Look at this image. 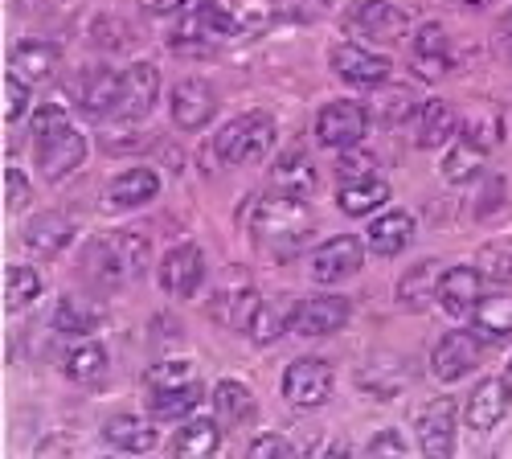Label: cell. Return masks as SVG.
<instances>
[{
    "label": "cell",
    "mask_w": 512,
    "mask_h": 459,
    "mask_svg": "<svg viewBox=\"0 0 512 459\" xmlns=\"http://www.w3.org/2000/svg\"><path fill=\"white\" fill-rule=\"evenodd\" d=\"M271 144H275V123H271V115H263V111H246V115L230 119L226 128L218 132V140H213V148H218L222 164H234V169H238V164H259V160H267Z\"/></svg>",
    "instance_id": "obj_1"
},
{
    "label": "cell",
    "mask_w": 512,
    "mask_h": 459,
    "mask_svg": "<svg viewBox=\"0 0 512 459\" xmlns=\"http://www.w3.org/2000/svg\"><path fill=\"white\" fill-rule=\"evenodd\" d=\"M250 210L259 214V222H250L254 238H259L267 250H275V255H291V246L300 238H308V218L300 214V201L271 193L267 201H250Z\"/></svg>",
    "instance_id": "obj_2"
},
{
    "label": "cell",
    "mask_w": 512,
    "mask_h": 459,
    "mask_svg": "<svg viewBox=\"0 0 512 459\" xmlns=\"http://www.w3.org/2000/svg\"><path fill=\"white\" fill-rule=\"evenodd\" d=\"M345 29L353 37H369V41H381V46H394V41L406 37L410 17H406V9L394 5V0H357V5L345 13Z\"/></svg>",
    "instance_id": "obj_3"
},
{
    "label": "cell",
    "mask_w": 512,
    "mask_h": 459,
    "mask_svg": "<svg viewBox=\"0 0 512 459\" xmlns=\"http://www.w3.org/2000/svg\"><path fill=\"white\" fill-rule=\"evenodd\" d=\"M353 316V300L349 296H308L291 308L287 316V332L295 337H328V332H340Z\"/></svg>",
    "instance_id": "obj_4"
},
{
    "label": "cell",
    "mask_w": 512,
    "mask_h": 459,
    "mask_svg": "<svg viewBox=\"0 0 512 459\" xmlns=\"http://www.w3.org/2000/svg\"><path fill=\"white\" fill-rule=\"evenodd\" d=\"M37 169L46 173V181H62L66 173H74L82 160H87V140L74 123H62L54 132H41L37 136Z\"/></svg>",
    "instance_id": "obj_5"
},
{
    "label": "cell",
    "mask_w": 512,
    "mask_h": 459,
    "mask_svg": "<svg viewBox=\"0 0 512 459\" xmlns=\"http://www.w3.org/2000/svg\"><path fill=\"white\" fill-rule=\"evenodd\" d=\"M365 128H369V111L361 103H353V99H336L316 115V140L324 148H336V152L357 148Z\"/></svg>",
    "instance_id": "obj_6"
},
{
    "label": "cell",
    "mask_w": 512,
    "mask_h": 459,
    "mask_svg": "<svg viewBox=\"0 0 512 459\" xmlns=\"http://www.w3.org/2000/svg\"><path fill=\"white\" fill-rule=\"evenodd\" d=\"M361 263H365V242L353 238V234H340V238L320 242L308 255V275L316 283H340V279L357 275Z\"/></svg>",
    "instance_id": "obj_7"
},
{
    "label": "cell",
    "mask_w": 512,
    "mask_h": 459,
    "mask_svg": "<svg viewBox=\"0 0 512 459\" xmlns=\"http://www.w3.org/2000/svg\"><path fill=\"white\" fill-rule=\"evenodd\" d=\"M332 394V365L324 357H300V361H291L287 373H283V398L291 406H324Z\"/></svg>",
    "instance_id": "obj_8"
},
{
    "label": "cell",
    "mask_w": 512,
    "mask_h": 459,
    "mask_svg": "<svg viewBox=\"0 0 512 459\" xmlns=\"http://www.w3.org/2000/svg\"><path fill=\"white\" fill-rule=\"evenodd\" d=\"M328 62H332V70L345 78V82H353V87H369V91L386 87L390 74H394V62L386 54H369L365 46H353V41L336 46L328 54Z\"/></svg>",
    "instance_id": "obj_9"
},
{
    "label": "cell",
    "mask_w": 512,
    "mask_h": 459,
    "mask_svg": "<svg viewBox=\"0 0 512 459\" xmlns=\"http://www.w3.org/2000/svg\"><path fill=\"white\" fill-rule=\"evenodd\" d=\"M119 91H123V74H115L111 66H87L78 78H74V99L78 107L103 119V115H115L119 107Z\"/></svg>",
    "instance_id": "obj_10"
},
{
    "label": "cell",
    "mask_w": 512,
    "mask_h": 459,
    "mask_svg": "<svg viewBox=\"0 0 512 459\" xmlns=\"http://www.w3.org/2000/svg\"><path fill=\"white\" fill-rule=\"evenodd\" d=\"M201 279H205V255H201L193 242L173 246V250H168V255L160 259V287L168 291V296L189 300L193 291L201 287Z\"/></svg>",
    "instance_id": "obj_11"
},
{
    "label": "cell",
    "mask_w": 512,
    "mask_h": 459,
    "mask_svg": "<svg viewBox=\"0 0 512 459\" xmlns=\"http://www.w3.org/2000/svg\"><path fill=\"white\" fill-rule=\"evenodd\" d=\"M414 431H418L422 455L447 459L455 451V402L451 398H439L431 406H422L418 419H414Z\"/></svg>",
    "instance_id": "obj_12"
},
{
    "label": "cell",
    "mask_w": 512,
    "mask_h": 459,
    "mask_svg": "<svg viewBox=\"0 0 512 459\" xmlns=\"http://www.w3.org/2000/svg\"><path fill=\"white\" fill-rule=\"evenodd\" d=\"M218 111V91L205 78H185L173 87V123L181 132H197Z\"/></svg>",
    "instance_id": "obj_13"
},
{
    "label": "cell",
    "mask_w": 512,
    "mask_h": 459,
    "mask_svg": "<svg viewBox=\"0 0 512 459\" xmlns=\"http://www.w3.org/2000/svg\"><path fill=\"white\" fill-rule=\"evenodd\" d=\"M476 361H480V337H472V332H447L431 353V369H435L439 382L467 378V373L476 369Z\"/></svg>",
    "instance_id": "obj_14"
},
{
    "label": "cell",
    "mask_w": 512,
    "mask_h": 459,
    "mask_svg": "<svg viewBox=\"0 0 512 459\" xmlns=\"http://www.w3.org/2000/svg\"><path fill=\"white\" fill-rule=\"evenodd\" d=\"M156 95H160V70L152 62H136L132 70L123 74V91H119L115 115L119 119H144L152 111Z\"/></svg>",
    "instance_id": "obj_15"
},
{
    "label": "cell",
    "mask_w": 512,
    "mask_h": 459,
    "mask_svg": "<svg viewBox=\"0 0 512 459\" xmlns=\"http://www.w3.org/2000/svg\"><path fill=\"white\" fill-rule=\"evenodd\" d=\"M508 398H512V386H508L504 378H484V382L472 390V398H467V406H463L467 427H472V431H492V427H500V419L508 414Z\"/></svg>",
    "instance_id": "obj_16"
},
{
    "label": "cell",
    "mask_w": 512,
    "mask_h": 459,
    "mask_svg": "<svg viewBox=\"0 0 512 459\" xmlns=\"http://www.w3.org/2000/svg\"><path fill=\"white\" fill-rule=\"evenodd\" d=\"M410 70H414L418 78H426V82H435V78H443V74L451 70V50H447L443 25L426 21V25L418 29L414 46H410Z\"/></svg>",
    "instance_id": "obj_17"
},
{
    "label": "cell",
    "mask_w": 512,
    "mask_h": 459,
    "mask_svg": "<svg viewBox=\"0 0 512 459\" xmlns=\"http://www.w3.org/2000/svg\"><path fill=\"white\" fill-rule=\"evenodd\" d=\"M21 238H25V246L33 250V255H41V259H54V255H62V250L70 246L74 226H70V218H66V214L46 210V214H33V218L25 222Z\"/></svg>",
    "instance_id": "obj_18"
},
{
    "label": "cell",
    "mask_w": 512,
    "mask_h": 459,
    "mask_svg": "<svg viewBox=\"0 0 512 459\" xmlns=\"http://www.w3.org/2000/svg\"><path fill=\"white\" fill-rule=\"evenodd\" d=\"M480 267H451L439 279V308L447 316H467L480 304Z\"/></svg>",
    "instance_id": "obj_19"
},
{
    "label": "cell",
    "mask_w": 512,
    "mask_h": 459,
    "mask_svg": "<svg viewBox=\"0 0 512 459\" xmlns=\"http://www.w3.org/2000/svg\"><path fill=\"white\" fill-rule=\"evenodd\" d=\"M439 279H443V271H439L435 259L414 263V267L398 279V304H402L406 312H426L431 304H439Z\"/></svg>",
    "instance_id": "obj_20"
},
{
    "label": "cell",
    "mask_w": 512,
    "mask_h": 459,
    "mask_svg": "<svg viewBox=\"0 0 512 459\" xmlns=\"http://www.w3.org/2000/svg\"><path fill=\"white\" fill-rule=\"evenodd\" d=\"M316 189V169L304 152H283L271 164V193L291 197V201H304Z\"/></svg>",
    "instance_id": "obj_21"
},
{
    "label": "cell",
    "mask_w": 512,
    "mask_h": 459,
    "mask_svg": "<svg viewBox=\"0 0 512 459\" xmlns=\"http://www.w3.org/2000/svg\"><path fill=\"white\" fill-rule=\"evenodd\" d=\"M410 238H414V218L406 210H390V214H381V218L369 222L365 246L373 250V255L394 259V255H402V250L410 246Z\"/></svg>",
    "instance_id": "obj_22"
},
{
    "label": "cell",
    "mask_w": 512,
    "mask_h": 459,
    "mask_svg": "<svg viewBox=\"0 0 512 459\" xmlns=\"http://www.w3.org/2000/svg\"><path fill=\"white\" fill-rule=\"evenodd\" d=\"M58 70V46L54 41H17L9 50V74L25 82H46Z\"/></svg>",
    "instance_id": "obj_23"
},
{
    "label": "cell",
    "mask_w": 512,
    "mask_h": 459,
    "mask_svg": "<svg viewBox=\"0 0 512 459\" xmlns=\"http://www.w3.org/2000/svg\"><path fill=\"white\" fill-rule=\"evenodd\" d=\"M472 328L480 341H512V296L508 291H496V296H480L476 312H472Z\"/></svg>",
    "instance_id": "obj_24"
},
{
    "label": "cell",
    "mask_w": 512,
    "mask_h": 459,
    "mask_svg": "<svg viewBox=\"0 0 512 459\" xmlns=\"http://www.w3.org/2000/svg\"><path fill=\"white\" fill-rule=\"evenodd\" d=\"M156 193H160V177L152 169H127L107 185V205H115V210H136V205L156 201Z\"/></svg>",
    "instance_id": "obj_25"
},
{
    "label": "cell",
    "mask_w": 512,
    "mask_h": 459,
    "mask_svg": "<svg viewBox=\"0 0 512 459\" xmlns=\"http://www.w3.org/2000/svg\"><path fill=\"white\" fill-rule=\"evenodd\" d=\"M455 128H459L455 107H451L447 99H431V103H422V111H418L414 144H418V148H439V144H447V140L455 136Z\"/></svg>",
    "instance_id": "obj_26"
},
{
    "label": "cell",
    "mask_w": 512,
    "mask_h": 459,
    "mask_svg": "<svg viewBox=\"0 0 512 459\" xmlns=\"http://www.w3.org/2000/svg\"><path fill=\"white\" fill-rule=\"evenodd\" d=\"M103 443H111L115 451H127V455H140V451L156 447V431H152V423L136 419V414H115V419L103 423Z\"/></svg>",
    "instance_id": "obj_27"
},
{
    "label": "cell",
    "mask_w": 512,
    "mask_h": 459,
    "mask_svg": "<svg viewBox=\"0 0 512 459\" xmlns=\"http://www.w3.org/2000/svg\"><path fill=\"white\" fill-rule=\"evenodd\" d=\"M82 267H87L91 279H99V283H107V287H115V283H123L127 275H132V271H127V255H123L119 238H115V242L95 238V242L87 246V255H82Z\"/></svg>",
    "instance_id": "obj_28"
},
{
    "label": "cell",
    "mask_w": 512,
    "mask_h": 459,
    "mask_svg": "<svg viewBox=\"0 0 512 459\" xmlns=\"http://www.w3.org/2000/svg\"><path fill=\"white\" fill-rule=\"evenodd\" d=\"M390 201V185L377 181V177H365V181H345L336 193V205L345 210L349 218H365L373 210H381V205Z\"/></svg>",
    "instance_id": "obj_29"
},
{
    "label": "cell",
    "mask_w": 512,
    "mask_h": 459,
    "mask_svg": "<svg viewBox=\"0 0 512 459\" xmlns=\"http://www.w3.org/2000/svg\"><path fill=\"white\" fill-rule=\"evenodd\" d=\"M103 308L87 296H66L58 300V312H54V328L58 332H74V337H87V332H95L103 324Z\"/></svg>",
    "instance_id": "obj_30"
},
{
    "label": "cell",
    "mask_w": 512,
    "mask_h": 459,
    "mask_svg": "<svg viewBox=\"0 0 512 459\" xmlns=\"http://www.w3.org/2000/svg\"><path fill=\"white\" fill-rule=\"evenodd\" d=\"M218 447H222V431H218V423H213V419H189V423L177 431V439H173V451H177L181 459L218 455Z\"/></svg>",
    "instance_id": "obj_31"
},
{
    "label": "cell",
    "mask_w": 512,
    "mask_h": 459,
    "mask_svg": "<svg viewBox=\"0 0 512 459\" xmlns=\"http://www.w3.org/2000/svg\"><path fill=\"white\" fill-rule=\"evenodd\" d=\"M205 390L197 382H185V386H164V390H152V414L164 423L173 419H185V414H193L201 406Z\"/></svg>",
    "instance_id": "obj_32"
},
{
    "label": "cell",
    "mask_w": 512,
    "mask_h": 459,
    "mask_svg": "<svg viewBox=\"0 0 512 459\" xmlns=\"http://www.w3.org/2000/svg\"><path fill=\"white\" fill-rule=\"evenodd\" d=\"M259 308H263L259 291L242 283L238 291H226V296H218V304H213V316H218L222 324H230V328H238V332H246L250 320L259 316Z\"/></svg>",
    "instance_id": "obj_33"
},
{
    "label": "cell",
    "mask_w": 512,
    "mask_h": 459,
    "mask_svg": "<svg viewBox=\"0 0 512 459\" xmlns=\"http://www.w3.org/2000/svg\"><path fill=\"white\" fill-rule=\"evenodd\" d=\"M66 378L70 382H78V386H91V382H99L103 373H107V349L103 345H95V341H87V345H74L70 353H66Z\"/></svg>",
    "instance_id": "obj_34"
},
{
    "label": "cell",
    "mask_w": 512,
    "mask_h": 459,
    "mask_svg": "<svg viewBox=\"0 0 512 459\" xmlns=\"http://www.w3.org/2000/svg\"><path fill=\"white\" fill-rule=\"evenodd\" d=\"M459 132H463V140H472L476 148H496L500 140H504V119L492 111V107H476V111H467L463 115V123H459Z\"/></svg>",
    "instance_id": "obj_35"
},
{
    "label": "cell",
    "mask_w": 512,
    "mask_h": 459,
    "mask_svg": "<svg viewBox=\"0 0 512 459\" xmlns=\"http://www.w3.org/2000/svg\"><path fill=\"white\" fill-rule=\"evenodd\" d=\"M480 169H484V148H476L472 140H463V136H459V144L443 156V177H447L451 185H467Z\"/></svg>",
    "instance_id": "obj_36"
},
{
    "label": "cell",
    "mask_w": 512,
    "mask_h": 459,
    "mask_svg": "<svg viewBox=\"0 0 512 459\" xmlns=\"http://www.w3.org/2000/svg\"><path fill=\"white\" fill-rule=\"evenodd\" d=\"M41 296V275L33 267H9L5 271V308L21 312Z\"/></svg>",
    "instance_id": "obj_37"
},
{
    "label": "cell",
    "mask_w": 512,
    "mask_h": 459,
    "mask_svg": "<svg viewBox=\"0 0 512 459\" xmlns=\"http://www.w3.org/2000/svg\"><path fill=\"white\" fill-rule=\"evenodd\" d=\"M213 406H218V414L230 423H246L254 414V398L242 382H218V390H213Z\"/></svg>",
    "instance_id": "obj_38"
},
{
    "label": "cell",
    "mask_w": 512,
    "mask_h": 459,
    "mask_svg": "<svg viewBox=\"0 0 512 459\" xmlns=\"http://www.w3.org/2000/svg\"><path fill=\"white\" fill-rule=\"evenodd\" d=\"M271 13H275L279 21L312 25V21L328 17V0H271Z\"/></svg>",
    "instance_id": "obj_39"
},
{
    "label": "cell",
    "mask_w": 512,
    "mask_h": 459,
    "mask_svg": "<svg viewBox=\"0 0 512 459\" xmlns=\"http://www.w3.org/2000/svg\"><path fill=\"white\" fill-rule=\"evenodd\" d=\"M410 111H414V91L410 87H390V91H381V99L373 103V115L381 123H402Z\"/></svg>",
    "instance_id": "obj_40"
},
{
    "label": "cell",
    "mask_w": 512,
    "mask_h": 459,
    "mask_svg": "<svg viewBox=\"0 0 512 459\" xmlns=\"http://www.w3.org/2000/svg\"><path fill=\"white\" fill-rule=\"evenodd\" d=\"M476 267L492 283H512V246H484L476 255Z\"/></svg>",
    "instance_id": "obj_41"
},
{
    "label": "cell",
    "mask_w": 512,
    "mask_h": 459,
    "mask_svg": "<svg viewBox=\"0 0 512 459\" xmlns=\"http://www.w3.org/2000/svg\"><path fill=\"white\" fill-rule=\"evenodd\" d=\"M144 382H148V390L185 386V382H193V365H189V361H160V365H152V369L144 373Z\"/></svg>",
    "instance_id": "obj_42"
},
{
    "label": "cell",
    "mask_w": 512,
    "mask_h": 459,
    "mask_svg": "<svg viewBox=\"0 0 512 459\" xmlns=\"http://www.w3.org/2000/svg\"><path fill=\"white\" fill-rule=\"evenodd\" d=\"M373 169H377V156L361 152V148H345V152H340V160H336L340 181H365V177H373Z\"/></svg>",
    "instance_id": "obj_43"
},
{
    "label": "cell",
    "mask_w": 512,
    "mask_h": 459,
    "mask_svg": "<svg viewBox=\"0 0 512 459\" xmlns=\"http://www.w3.org/2000/svg\"><path fill=\"white\" fill-rule=\"evenodd\" d=\"M127 37H132V29H127L119 17H99L91 25V41H95V46H103V50H123Z\"/></svg>",
    "instance_id": "obj_44"
},
{
    "label": "cell",
    "mask_w": 512,
    "mask_h": 459,
    "mask_svg": "<svg viewBox=\"0 0 512 459\" xmlns=\"http://www.w3.org/2000/svg\"><path fill=\"white\" fill-rule=\"evenodd\" d=\"M246 332H250V341H254V345H271V341H279V337H283V316H279L275 308H267V304H263V308H259V316L250 320V328H246Z\"/></svg>",
    "instance_id": "obj_45"
},
{
    "label": "cell",
    "mask_w": 512,
    "mask_h": 459,
    "mask_svg": "<svg viewBox=\"0 0 512 459\" xmlns=\"http://www.w3.org/2000/svg\"><path fill=\"white\" fill-rule=\"evenodd\" d=\"M29 111V82L17 74H5V119L17 123Z\"/></svg>",
    "instance_id": "obj_46"
},
{
    "label": "cell",
    "mask_w": 512,
    "mask_h": 459,
    "mask_svg": "<svg viewBox=\"0 0 512 459\" xmlns=\"http://www.w3.org/2000/svg\"><path fill=\"white\" fill-rule=\"evenodd\" d=\"M25 201H29V181H25V173L21 169H5V210L9 214H17V210H25Z\"/></svg>",
    "instance_id": "obj_47"
},
{
    "label": "cell",
    "mask_w": 512,
    "mask_h": 459,
    "mask_svg": "<svg viewBox=\"0 0 512 459\" xmlns=\"http://www.w3.org/2000/svg\"><path fill=\"white\" fill-rule=\"evenodd\" d=\"M119 246H123V255H127V271H132V275H144V271H148V238H140V234H123Z\"/></svg>",
    "instance_id": "obj_48"
},
{
    "label": "cell",
    "mask_w": 512,
    "mask_h": 459,
    "mask_svg": "<svg viewBox=\"0 0 512 459\" xmlns=\"http://www.w3.org/2000/svg\"><path fill=\"white\" fill-rule=\"evenodd\" d=\"M504 193H508L504 177H488V181H484V193L476 197V218H488V214H496L500 205H504Z\"/></svg>",
    "instance_id": "obj_49"
},
{
    "label": "cell",
    "mask_w": 512,
    "mask_h": 459,
    "mask_svg": "<svg viewBox=\"0 0 512 459\" xmlns=\"http://www.w3.org/2000/svg\"><path fill=\"white\" fill-rule=\"evenodd\" d=\"M250 455L254 459H267V455H279V459H291V455H300L287 439H279V435H263V439H254L250 443Z\"/></svg>",
    "instance_id": "obj_50"
},
{
    "label": "cell",
    "mask_w": 512,
    "mask_h": 459,
    "mask_svg": "<svg viewBox=\"0 0 512 459\" xmlns=\"http://www.w3.org/2000/svg\"><path fill=\"white\" fill-rule=\"evenodd\" d=\"M369 455H406V439L398 435V431H381L377 439H369V447H365Z\"/></svg>",
    "instance_id": "obj_51"
},
{
    "label": "cell",
    "mask_w": 512,
    "mask_h": 459,
    "mask_svg": "<svg viewBox=\"0 0 512 459\" xmlns=\"http://www.w3.org/2000/svg\"><path fill=\"white\" fill-rule=\"evenodd\" d=\"M496 54L500 58H512V9L500 17V25H496Z\"/></svg>",
    "instance_id": "obj_52"
},
{
    "label": "cell",
    "mask_w": 512,
    "mask_h": 459,
    "mask_svg": "<svg viewBox=\"0 0 512 459\" xmlns=\"http://www.w3.org/2000/svg\"><path fill=\"white\" fill-rule=\"evenodd\" d=\"M17 5V13H25V17H46V13H54L62 0H13Z\"/></svg>",
    "instance_id": "obj_53"
},
{
    "label": "cell",
    "mask_w": 512,
    "mask_h": 459,
    "mask_svg": "<svg viewBox=\"0 0 512 459\" xmlns=\"http://www.w3.org/2000/svg\"><path fill=\"white\" fill-rule=\"evenodd\" d=\"M148 5H152L156 13H173V17H177V13L185 9V0H148Z\"/></svg>",
    "instance_id": "obj_54"
},
{
    "label": "cell",
    "mask_w": 512,
    "mask_h": 459,
    "mask_svg": "<svg viewBox=\"0 0 512 459\" xmlns=\"http://www.w3.org/2000/svg\"><path fill=\"white\" fill-rule=\"evenodd\" d=\"M459 5H467V9H480V5H484V0H459Z\"/></svg>",
    "instance_id": "obj_55"
},
{
    "label": "cell",
    "mask_w": 512,
    "mask_h": 459,
    "mask_svg": "<svg viewBox=\"0 0 512 459\" xmlns=\"http://www.w3.org/2000/svg\"><path fill=\"white\" fill-rule=\"evenodd\" d=\"M504 382H508V386H512V361H508V373H504Z\"/></svg>",
    "instance_id": "obj_56"
}]
</instances>
